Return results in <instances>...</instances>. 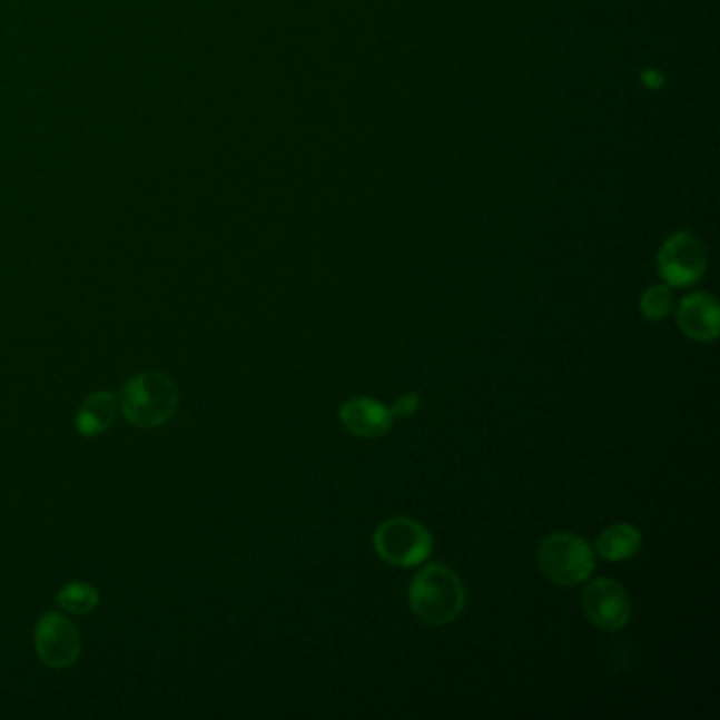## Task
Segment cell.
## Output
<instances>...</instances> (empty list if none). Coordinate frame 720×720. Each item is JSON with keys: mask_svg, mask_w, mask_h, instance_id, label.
<instances>
[{"mask_svg": "<svg viewBox=\"0 0 720 720\" xmlns=\"http://www.w3.org/2000/svg\"><path fill=\"white\" fill-rule=\"evenodd\" d=\"M465 598L461 576L440 562L423 566L408 588L412 613L427 625L453 623L465 609Z\"/></svg>", "mask_w": 720, "mask_h": 720, "instance_id": "1", "label": "cell"}, {"mask_svg": "<svg viewBox=\"0 0 720 720\" xmlns=\"http://www.w3.org/2000/svg\"><path fill=\"white\" fill-rule=\"evenodd\" d=\"M180 404V393L164 372H145L124 387L121 411L129 423L142 430L161 427L174 418Z\"/></svg>", "mask_w": 720, "mask_h": 720, "instance_id": "2", "label": "cell"}, {"mask_svg": "<svg viewBox=\"0 0 720 720\" xmlns=\"http://www.w3.org/2000/svg\"><path fill=\"white\" fill-rule=\"evenodd\" d=\"M536 564L552 583L573 588L585 583L596 569V552L575 533H552L539 543Z\"/></svg>", "mask_w": 720, "mask_h": 720, "instance_id": "3", "label": "cell"}, {"mask_svg": "<svg viewBox=\"0 0 720 720\" xmlns=\"http://www.w3.org/2000/svg\"><path fill=\"white\" fill-rule=\"evenodd\" d=\"M372 545L383 562L397 569H414L432 556L433 536L416 520L389 517L374 531Z\"/></svg>", "mask_w": 720, "mask_h": 720, "instance_id": "4", "label": "cell"}, {"mask_svg": "<svg viewBox=\"0 0 720 720\" xmlns=\"http://www.w3.org/2000/svg\"><path fill=\"white\" fill-rule=\"evenodd\" d=\"M581 609L585 619L602 632L623 630L632 615L628 592L611 576H600L585 585L581 594Z\"/></svg>", "mask_w": 720, "mask_h": 720, "instance_id": "5", "label": "cell"}, {"mask_svg": "<svg viewBox=\"0 0 720 720\" xmlns=\"http://www.w3.org/2000/svg\"><path fill=\"white\" fill-rule=\"evenodd\" d=\"M706 249L691 233H679L665 241L658 256L659 275L672 288H689L706 273Z\"/></svg>", "mask_w": 720, "mask_h": 720, "instance_id": "6", "label": "cell"}, {"mask_svg": "<svg viewBox=\"0 0 720 720\" xmlns=\"http://www.w3.org/2000/svg\"><path fill=\"white\" fill-rule=\"evenodd\" d=\"M34 647L45 665L66 670L81 655L82 640L70 619L60 613H47L37 623Z\"/></svg>", "mask_w": 720, "mask_h": 720, "instance_id": "7", "label": "cell"}, {"mask_svg": "<svg viewBox=\"0 0 720 720\" xmlns=\"http://www.w3.org/2000/svg\"><path fill=\"white\" fill-rule=\"evenodd\" d=\"M341 425L345 432L355 437L374 440L383 437L393 427V414L389 406L376 402L374 397H353L347 400L338 411Z\"/></svg>", "mask_w": 720, "mask_h": 720, "instance_id": "8", "label": "cell"}, {"mask_svg": "<svg viewBox=\"0 0 720 720\" xmlns=\"http://www.w3.org/2000/svg\"><path fill=\"white\" fill-rule=\"evenodd\" d=\"M680 332L696 343H712L719 338V303L710 294H689L677 309Z\"/></svg>", "mask_w": 720, "mask_h": 720, "instance_id": "9", "label": "cell"}, {"mask_svg": "<svg viewBox=\"0 0 720 720\" xmlns=\"http://www.w3.org/2000/svg\"><path fill=\"white\" fill-rule=\"evenodd\" d=\"M117 416V400L110 392L89 395L77 412V430L85 437H96L108 432Z\"/></svg>", "mask_w": 720, "mask_h": 720, "instance_id": "10", "label": "cell"}, {"mask_svg": "<svg viewBox=\"0 0 720 720\" xmlns=\"http://www.w3.org/2000/svg\"><path fill=\"white\" fill-rule=\"evenodd\" d=\"M642 548V533L632 524H613L598 536L596 554L609 562H623L637 556Z\"/></svg>", "mask_w": 720, "mask_h": 720, "instance_id": "11", "label": "cell"}, {"mask_svg": "<svg viewBox=\"0 0 720 720\" xmlns=\"http://www.w3.org/2000/svg\"><path fill=\"white\" fill-rule=\"evenodd\" d=\"M100 602V594L89 583H70L58 594V604L66 613L85 615L91 613Z\"/></svg>", "mask_w": 720, "mask_h": 720, "instance_id": "12", "label": "cell"}, {"mask_svg": "<svg viewBox=\"0 0 720 720\" xmlns=\"http://www.w3.org/2000/svg\"><path fill=\"white\" fill-rule=\"evenodd\" d=\"M674 309L670 286H651L640 298V313L649 322H661Z\"/></svg>", "mask_w": 720, "mask_h": 720, "instance_id": "13", "label": "cell"}, {"mask_svg": "<svg viewBox=\"0 0 720 720\" xmlns=\"http://www.w3.org/2000/svg\"><path fill=\"white\" fill-rule=\"evenodd\" d=\"M421 395L418 393H404L392 406L393 418H408L412 412L418 411Z\"/></svg>", "mask_w": 720, "mask_h": 720, "instance_id": "14", "label": "cell"}]
</instances>
